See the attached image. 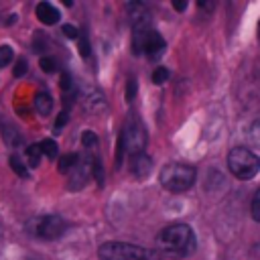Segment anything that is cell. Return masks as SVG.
Here are the masks:
<instances>
[{"label":"cell","mask_w":260,"mask_h":260,"mask_svg":"<svg viewBox=\"0 0 260 260\" xmlns=\"http://www.w3.org/2000/svg\"><path fill=\"white\" fill-rule=\"evenodd\" d=\"M69 122V112L67 110H63V112H59V116H57V120H55V132L59 134L61 130H63V126Z\"/></svg>","instance_id":"cb8c5ba5"},{"label":"cell","mask_w":260,"mask_h":260,"mask_svg":"<svg viewBox=\"0 0 260 260\" xmlns=\"http://www.w3.org/2000/svg\"><path fill=\"white\" fill-rule=\"evenodd\" d=\"M81 144L85 146V150H87V152H91V150H95V148H98L100 140H98V136H95L91 130H85V132L81 134Z\"/></svg>","instance_id":"d6986e66"},{"label":"cell","mask_w":260,"mask_h":260,"mask_svg":"<svg viewBox=\"0 0 260 260\" xmlns=\"http://www.w3.org/2000/svg\"><path fill=\"white\" fill-rule=\"evenodd\" d=\"M51 108H53L51 95H49L47 91H39V93L35 95V110H37L41 116H49Z\"/></svg>","instance_id":"9a60e30c"},{"label":"cell","mask_w":260,"mask_h":260,"mask_svg":"<svg viewBox=\"0 0 260 260\" xmlns=\"http://www.w3.org/2000/svg\"><path fill=\"white\" fill-rule=\"evenodd\" d=\"M136 98V79H128L126 83V102H132Z\"/></svg>","instance_id":"83f0119b"},{"label":"cell","mask_w":260,"mask_h":260,"mask_svg":"<svg viewBox=\"0 0 260 260\" xmlns=\"http://www.w3.org/2000/svg\"><path fill=\"white\" fill-rule=\"evenodd\" d=\"M77 51H79V55H81V57H89L91 47H89L87 37H81V39H79V43H77Z\"/></svg>","instance_id":"484cf974"},{"label":"cell","mask_w":260,"mask_h":260,"mask_svg":"<svg viewBox=\"0 0 260 260\" xmlns=\"http://www.w3.org/2000/svg\"><path fill=\"white\" fill-rule=\"evenodd\" d=\"M89 171H91V154H85V158L77 160V165L71 169L69 189H81L89 179Z\"/></svg>","instance_id":"9c48e42d"},{"label":"cell","mask_w":260,"mask_h":260,"mask_svg":"<svg viewBox=\"0 0 260 260\" xmlns=\"http://www.w3.org/2000/svg\"><path fill=\"white\" fill-rule=\"evenodd\" d=\"M126 14H128V22L134 28V32L148 30V24H150L152 16H150V10L144 4H140V2L126 4Z\"/></svg>","instance_id":"ba28073f"},{"label":"cell","mask_w":260,"mask_h":260,"mask_svg":"<svg viewBox=\"0 0 260 260\" xmlns=\"http://www.w3.org/2000/svg\"><path fill=\"white\" fill-rule=\"evenodd\" d=\"M10 169L18 175V177H22V179H28V171H26V167L22 165V160L18 158V156H10Z\"/></svg>","instance_id":"7402d4cb"},{"label":"cell","mask_w":260,"mask_h":260,"mask_svg":"<svg viewBox=\"0 0 260 260\" xmlns=\"http://www.w3.org/2000/svg\"><path fill=\"white\" fill-rule=\"evenodd\" d=\"M61 91H63V102L67 106H71L75 102L77 93H79V89H77V85H75V81H73V77H71L69 71H63L61 73Z\"/></svg>","instance_id":"7c38bea8"},{"label":"cell","mask_w":260,"mask_h":260,"mask_svg":"<svg viewBox=\"0 0 260 260\" xmlns=\"http://www.w3.org/2000/svg\"><path fill=\"white\" fill-rule=\"evenodd\" d=\"M128 169H130V175H132V177L144 179V177L152 171V158H150L146 152L132 154V156H130V162H128Z\"/></svg>","instance_id":"30bf717a"},{"label":"cell","mask_w":260,"mask_h":260,"mask_svg":"<svg viewBox=\"0 0 260 260\" xmlns=\"http://www.w3.org/2000/svg\"><path fill=\"white\" fill-rule=\"evenodd\" d=\"M12 59H14L12 47H10V45H0V69L6 67V65H10Z\"/></svg>","instance_id":"ffe728a7"},{"label":"cell","mask_w":260,"mask_h":260,"mask_svg":"<svg viewBox=\"0 0 260 260\" xmlns=\"http://www.w3.org/2000/svg\"><path fill=\"white\" fill-rule=\"evenodd\" d=\"M26 234H30L32 238L39 240H57L65 234V221L55 215V213H47V215H35L32 219L26 221Z\"/></svg>","instance_id":"5b68a950"},{"label":"cell","mask_w":260,"mask_h":260,"mask_svg":"<svg viewBox=\"0 0 260 260\" xmlns=\"http://www.w3.org/2000/svg\"><path fill=\"white\" fill-rule=\"evenodd\" d=\"M39 146H41V154H45V156H49V158H57L59 148H57V142H55V140L45 138V140H43Z\"/></svg>","instance_id":"e0dca14e"},{"label":"cell","mask_w":260,"mask_h":260,"mask_svg":"<svg viewBox=\"0 0 260 260\" xmlns=\"http://www.w3.org/2000/svg\"><path fill=\"white\" fill-rule=\"evenodd\" d=\"M61 32H63V37H67V39H77V26H73V24H63V28H61Z\"/></svg>","instance_id":"f1b7e54d"},{"label":"cell","mask_w":260,"mask_h":260,"mask_svg":"<svg viewBox=\"0 0 260 260\" xmlns=\"http://www.w3.org/2000/svg\"><path fill=\"white\" fill-rule=\"evenodd\" d=\"M37 16H39V20L43 22V24H57L59 22V10L51 4V2H39L37 4Z\"/></svg>","instance_id":"8fae6325"},{"label":"cell","mask_w":260,"mask_h":260,"mask_svg":"<svg viewBox=\"0 0 260 260\" xmlns=\"http://www.w3.org/2000/svg\"><path fill=\"white\" fill-rule=\"evenodd\" d=\"M14 20H16V14H10V18H8V20H6V24H12V22H14Z\"/></svg>","instance_id":"1f68e13d"},{"label":"cell","mask_w":260,"mask_h":260,"mask_svg":"<svg viewBox=\"0 0 260 260\" xmlns=\"http://www.w3.org/2000/svg\"><path fill=\"white\" fill-rule=\"evenodd\" d=\"M173 8H175V10H185V8H187V2H183V0H181V2L175 0V2H173Z\"/></svg>","instance_id":"4dcf8cb0"},{"label":"cell","mask_w":260,"mask_h":260,"mask_svg":"<svg viewBox=\"0 0 260 260\" xmlns=\"http://www.w3.org/2000/svg\"><path fill=\"white\" fill-rule=\"evenodd\" d=\"M252 217L254 221H260V191H256L252 197Z\"/></svg>","instance_id":"d4e9b609"},{"label":"cell","mask_w":260,"mask_h":260,"mask_svg":"<svg viewBox=\"0 0 260 260\" xmlns=\"http://www.w3.org/2000/svg\"><path fill=\"white\" fill-rule=\"evenodd\" d=\"M132 49H134L136 55L144 53V55H148L150 59H156V57H160L162 51H165V39H162L156 30H152V28L140 30V32H134Z\"/></svg>","instance_id":"52a82bcc"},{"label":"cell","mask_w":260,"mask_h":260,"mask_svg":"<svg viewBox=\"0 0 260 260\" xmlns=\"http://www.w3.org/2000/svg\"><path fill=\"white\" fill-rule=\"evenodd\" d=\"M169 75H171V73H169L167 67H156V69L152 71V81H154L156 85H162V83L169 79Z\"/></svg>","instance_id":"603a6c76"},{"label":"cell","mask_w":260,"mask_h":260,"mask_svg":"<svg viewBox=\"0 0 260 260\" xmlns=\"http://www.w3.org/2000/svg\"><path fill=\"white\" fill-rule=\"evenodd\" d=\"M77 160H79V156H77L75 152H67V154H63V156L59 158V165H57L59 173H69V171L77 165Z\"/></svg>","instance_id":"2e32d148"},{"label":"cell","mask_w":260,"mask_h":260,"mask_svg":"<svg viewBox=\"0 0 260 260\" xmlns=\"http://www.w3.org/2000/svg\"><path fill=\"white\" fill-rule=\"evenodd\" d=\"M83 106L89 110V112H100L106 108V102H104V95L95 89H89L85 95H83Z\"/></svg>","instance_id":"5bb4252c"},{"label":"cell","mask_w":260,"mask_h":260,"mask_svg":"<svg viewBox=\"0 0 260 260\" xmlns=\"http://www.w3.org/2000/svg\"><path fill=\"white\" fill-rule=\"evenodd\" d=\"M43 49H45V39H43V35H41V32H37V35H35V41H32V51L41 53Z\"/></svg>","instance_id":"f546056e"},{"label":"cell","mask_w":260,"mask_h":260,"mask_svg":"<svg viewBox=\"0 0 260 260\" xmlns=\"http://www.w3.org/2000/svg\"><path fill=\"white\" fill-rule=\"evenodd\" d=\"M26 69H28V67H26V59H24V57H20V59L16 61L14 69H12V75H14V77H22V75L26 73Z\"/></svg>","instance_id":"4316f807"},{"label":"cell","mask_w":260,"mask_h":260,"mask_svg":"<svg viewBox=\"0 0 260 260\" xmlns=\"http://www.w3.org/2000/svg\"><path fill=\"white\" fill-rule=\"evenodd\" d=\"M118 142L122 144L124 152H128L130 156L132 154H138V152H144L146 148V142H148V134L140 122L138 116H130L122 128V134L118 138Z\"/></svg>","instance_id":"8992f818"},{"label":"cell","mask_w":260,"mask_h":260,"mask_svg":"<svg viewBox=\"0 0 260 260\" xmlns=\"http://www.w3.org/2000/svg\"><path fill=\"white\" fill-rule=\"evenodd\" d=\"M156 244L167 256L183 258L195 250L197 240L187 223H171L156 236Z\"/></svg>","instance_id":"6da1fadb"},{"label":"cell","mask_w":260,"mask_h":260,"mask_svg":"<svg viewBox=\"0 0 260 260\" xmlns=\"http://www.w3.org/2000/svg\"><path fill=\"white\" fill-rule=\"evenodd\" d=\"M195 169L191 165H183V162H171V165H165L162 171H160V185L167 189V191H173V193H181V191H187L193 183H195Z\"/></svg>","instance_id":"3957f363"},{"label":"cell","mask_w":260,"mask_h":260,"mask_svg":"<svg viewBox=\"0 0 260 260\" xmlns=\"http://www.w3.org/2000/svg\"><path fill=\"white\" fill-rule=\"evenodd\" d=\"M100 260H160L154 250L124 242H106L98 250Z\"/></svg>","instance_id":"7a4b0ae2"},{"label":"cell","mask_w":260,"mask_h":260,"mask_svg":"<svg viewBox=\"0 0 260 260\" xmlns=\"http://www.w3.org/2000/svg\"><path fill=\"white\" fill-rule=\"evenodd\" d=\"M0 132H2V138H4L6 144H10V146L22 144V136H20V134L14 130V126H12L6 118H2V116H0Z\"/></svg>","instance_id":"4fadbf2b"},{"label":"cell","mask_w":260,"mask_h":260,"mask_svg":"<svg viewBox=\"0 0 260 260\" xmlns=\"http://www.w3.org/2000/svg\"><path fill=\"white\" fill-rule=\"evenodd\" d=\"M228 167H230L234 177H238L242 181H248V179L256 177V173L260 169V160H258V156L250 148L234 146L228 152Z\"/></svg>","instance_id":"277c9868"},{"label":"cell","mask_w":260,"mask_h":260,"mask_svg":"<svg viewBox=\"0 0 260 260\" xmlns=\"http://www.w3.org/2000/svg\"><path fill=\"white\" fill-rule=\"evenodd\" d=\"M39 65H41V69H43L45 73H55V71L59 69V61H57L55 57H41Z\"/></svg>","instance_id":"44dd1931"},{"label":"cell","mask_w":260,"mask_h":260,"mask_svg":"<svg viewBox=\"0 0 260 260\" xmlns=\"http://www.w3.org/2000/svg\"><path fill=\"white\" fill-rule=\"evenodd\" d=\"M41 146L39 144H30L28 148H26V160H28V167H39V162H41Z\"/></svg>","instance_id":"ac0fdd59"}]
</instances>
